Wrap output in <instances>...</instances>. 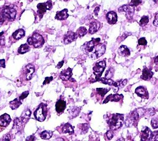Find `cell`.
I'll return each mask as SVG.
<instances>
[{
    "label": "cell",
    "instance_id": "cell-2",
    "mask_svg": "<svg viewBox=\"0 0 158 141\" xmlns=\"http://www.w3.org/2000/svg\"><path fill=\"white\" fill-rule=\"evenodd\" d=\"M110 128L113 130L119 129L124 124V115L121 114H113L107 121Z\"/></svg>",
    "mask_w": 158,
    "mask_h": 141
},
{
    "label": "cell",
    "instance_id": "cell-36",
    "mask_svg": "<svg viewBox=\"0 0 158 141\" xmlns=\"http://www.w3.org/2000/svg\"><path fill=\"white\" fill-rule=\"evenodd\" d=\"M28 94H29V92H28V91L24 92H23L22 94L20 95L19 98V99L20 100H23L24 99H25V98H26L28 96Z\"/></svg>",
    "mask_w": 158,
    "mask_h": 141
},
{
    "label": "cell",
    "instance_id": "cell-27",
    "mask_svg": "<svg viewBox=\"0 0 158 141\" xmlns=\"http://www.w3.org/2000/svg\"><path fill=\"white\" fill-rule=\"evenodd\" d=\"M29 51L30 47L27 44H24L20 45V47L19 48V50H18V52H19V54H24Z\"/></svg>",
    "mask_w": 158,
    "mask_h": 141
},
{
    "label": "cell",
    "instance_id": "cell-40",
    "mask_svg": "<svg viewBox=\"0 0 158 141\" xmlns=\"http://www.w3.org/2000/svg\"><path fill=\"white\" fill-rule=\"evenodd\" d=\"M151 139H153L154 140H158V131L154 132L153 133Z\"/></svg>",
    "mask_w": 158,
    "mask_h": 141
},
{
    "label": "cell",
    "instance_id": "cell-19",
    "mask_svg": "<svg viewBox=\"0 0 158 141\" xmlns=\"http://www.w3.org/2000/svg\"><path fill=\"white\" fill-rule=\"evenodd\" d=\"M153 76V72L150 69L145 68L143 70V74L141 78L143 80H149Z\"/></svg>",
    "mask_w": 158,
    "mask_h": 141
},
{
    "label": "cell",
    "instance_id": "cell-41",
    "mask_svg": "<svg viewBox=\"0 0 158 141\" xmlns=\"http://www.w3.org/2000/svg\"><path fill=\"white\" fill-rule=\"evenodd\" d=\"M106 136L107 137V138H108L109 140H111V139L113 138V132L112 131H107V133H106Z\"/></svg>",
    "mask_w": 158,
    "mask_h": 141
},
{
    "label": "cell",
    "instance_id": "cell-13",
    "mask_svg": "<svg viewBox=\"0 0 158 141\" xmlns=\"http://www.w3.org/2000/svg\"><path fill=\"white\" fill-rule=\"evenodd\" d=\"M11 121L10 116L8 114H4L0 116V126L7 127Z\"/></svg>",
    "mask_w": 158,
    "mask_h": 141
},
{
    "label": "cell",
    "instance_id": "cell-46",
    "mask_svg": "<svg viewBox=\"0 0 158 141\" xmlns=\"http://www.w3.org/2000/svg\"><path fill=\"white\" fill-rule=\"evenodd\" d=\"M5 43V38L3 37H0V46L4 45Z\"/></svg>",
    "mask_w": 158,
    "mask_h": 141
},
{
    "label": "cell",
    "instance_id": "cell-6",
    "mask_svg": "<svg viewBox=\"0 0 158 141\" xmlns=\"http://www.w3.org/2000/svg\"><path fill=\"white\" fill-rule=\"evenodd\" d=\"M1 14L5 17L6 20H13L16 18V11L11 6H6L2 11Z\"/></svg>",
    "mask_w": 158,
    "mask_h": 141
},
{
    "label": "cell",
    "instance_id": "cell-10",
    "mask_svg": "<svg viewBox=\"0 0 158 141\" xmlns=\"http://www.w3.org/2000/svg\"><path fill=\"white\" fill-rule=\"evenodd\" d=\"M72 76V69L69 68L68 69H64L61 72L59 78L63 80L67 81L71 79Z\"/></svg>",
    "mask_w": 158,
    "mask_h": 141
},
{
    "label": "cell",
    "instance_id": "cell-38",
    "mask_svg": "<svg viewBox=\"0 0 158 141\" xmlns=\"http://www.w3.org/2000/svg\"><path fill=\"white\" fill-rule=\"evenodd\" d=\"M138 43L140 45H146L147 44V41L145 38H141L138 40Z\"/></svg>",
    "mask_w": 158,
    "mask_h": 141
},
{
    "label": "cell",
    "instance_id": "cell-4",
    "mask_svg": "<svg viewBox=\"0 0 158 141\" xmlns=\"http://www.w3.org/2000/svg\"><path fill=\"white\" fill-rule=\"evenodd\" d=\"M46 105L43 103H41L37 110L34 112V116L35 119L38 121L42 122L46 119L47 111L46 110Z\"/></svg>",
    "mask_w": 158,
    "mask_h": 141
},
{
    "label": "cell",
    "instance_id": "cell-32",
    "mask_svg": "<svg viewBox=\"0 0 158 141\" xmlns=\"http://www.w3.org/2000/svg\"><path fill=\"white\" fill-rule=\"evenodd\" d=\"M149 22V17L146 16H145L142 17V19L140 21V25L141 26H145Z\"/></svg>",
    "mask_w": 158,
    "mask_h": 141
},
{
    "label": "cell",
    "instance_id": "cell-31",
    "mask_svg": "<svg viewBox=\"0 0 158 141\" xmlns=\"http://www.w3.org/2000/svg\"><path fill=\"white\" fill-rule=\"evenodd\" d=\"M99 81H101V82L105 84H107V85L109 86H113L114 82L111 79H107L106 77H103V78H100Z\"/></svg>",
    "mask_w": 158,
    "mask_h": 141
},
{
    "label": "cell",
    "instance_id": "cell-16",
    "mask_svg": "<svg viewBox=\"0 0 158 141\" xmlns=\"http://www.w3.org/2000/svg\"><path fill=\"white\" fill-rule=\"evenodd\" d=\"M124 96L122 95H118V94H114V95H109L108 97L105 99V100L103 101V103H106L109 101H118L121 99H122Z\"/></svg>",
    "mask_w": 158,
    "mask_h": 141
},
{
    "label": "cell",
    "instance_id": "cell-22",
    "mask_svg": "<svg viewBox=\"0 0 158 141\" xmlns=\"http://www.w3.org/2000/svg\"><path fill=\"white\" fill-rule=\"evenodd\" d=\"M25 36V31L24 29H20L14 32L13 34V37L16 40H19Z\"/></svg>",
    "mask_w": 158,
    "mask_h": 141
},
{
    "label": "cell",
    "instance_id": "cell-48",
    "mask_svg": "<svg viewBox=\"0 0 158 141\" xmlns=\"http://www.w3.org/2000/svg\"><path fill=\"white\" fill-rule=\"evenodd\" d=\"M35 137L34 136H30L27 137L26 140H35Z\"/></svg>",
    "mask_w": 158,
    "mask_h": 141
},
{
    "label": "cell",
    "instance_id": "cell-25",
    "mask_svg": "<svg viewBox=\"0 0 158 141\" xmlns=\"http://www.w3.org/2000/svg\"><path fill=\"white\" fill-rule=\"evenodd\" d=\"M127 82V80L125 79V80H119V81H117V82H114L113 86L115 87V89H116V90H114V92H117L118 90V89H120V88L124 87V86L126 85V84Z\"/></svg>",
    "mask_w": 158,
    "mask_h": 141
},
{
    "label": "cell",
    "instance_id": "cell-24",
    "mask_svg": "<svg viewBox=\"0 0 158 141\" xmlns=\"http://www.w3.org/2000/svg\"><path fill=\"white\" fill-rule=\"evenodd\" d=\"M31 115V111L29 109H26L21 115V122L22 123H26L28 119H29L30 116Z\"/></svg>",
    "mask_w": 158,
    "mask_h": 141
},
{
    "label": "cell",
    "instance_id": "cell-50",
    "mask_svg": "<svg viewBox=\"0 0 158 141\" xmlns=\"http://www.w3.org/2000/svg\"><path fill=\"white\" fill-rule=\"evenodd\" d=\"M154 63H158V56L155 58V60H154Z\"/></svg>",
    "mask_w": 158,
    "mask_h": 141
},
{
    "label": "cell",
    "instance_id": "cell-9",
    "mask_svg": "<svg viewBox=\"0 0 158 141\" xmlns=\"http://www.w3.org/2000/svg\"><path fill=\"white\" fill-rule=\"evenodd\" d=\"M77 35L76 33L74 32L69 31L68 32L64 35V42L65 44H69L72 43V42L75 41L77 39Z\"/></svg>",
    "mask_w": 158,
    "mask_h": 141
},
{
    "label": "cell",
    "instance_id": "cell-37",
    "mask_svg": "<svg viewBox=\"0 0 158 141\" xmlns=\"http://www.w3.org/2000/svg\"><path fill=\"white\" fill-rule=\"evenodd\" d=\"M142 3V0H131L130 5L133 6H138Z\"/></svg>",
    "mask_w": 158,
    "mask_h": 141
},
{
    "label": "cell",
    "instance_id": "cell-44",
    "mask_svg": "<svg viewBox=\"0 0 158 141\" xmlns=\"http://www.w3.org/2000/svg\"><path fill=\"white\" fill-rule=\"evenodd\" d=\"M5 18L4 17H3V16L1 14H0V27H1L3 23H4V22L5 21Z\"/></svg>",
    "mask_w": 158,
    "mask_h": 141
},
{
    "label": "cell",
    "instance_id": "cell-26",
    "mask_svg": "<svg viewBox=\"0 0 158 141\" xmlns=\"http://www.w3.org/2000/svg\"><path fill=\"white\" fill-rule=\"evenodd\" d=\"M21 104H22L21 100H20L19 99H17V98H16V99H14V100L9 102L10 107L11 108L12 110H16V109L19 107V106Z\"/></svg>",
    "mask_w": 158,
    "mask_h": 141
},
{
    "label": "cell",
    "instance_id": "cell-49",
    "mask_svg": "<svg viewBox=\"0 0 158 141\" xmlns=\"http://www.w3.org/2000/svg\"><path fill=\"white\" fill-rule=\"evenodd\" d=\"M99 11V7H96V8L95 9V11H94V13H95V15H96V16H98V14Z\"/></svg>",
    "mask_w": 158,
    "mask_h": 141
},
{
    "label": "cell",
    "instance_id": "cell-52",
    "mask_svg": "<svg viewBox=\"0 0 158 141\" xmlns=\"http://www.w3.org/2000/svg\"><path fill=\"white\" fill-rule=\"evenodd\" d=\"M29 1H33V0H29Z\"/></svg>",
    "mask_w": 158,
    "mask_h": 141
},
{
    "label": "cell",
    "instance_id": "cell-11",
    "mask_svg": "<svg viewBox=\"0 0 158 141\" xmlns=\"http://www.w3.org/2000/svg\"><path fill=\"white\" fill-rule=\"evenodd\" d=\"M153 133L148 128L146 127L144 129L142 130V133H141V138L143 140H151L152 138Z\"/></svg>",
    "mask_w": 158,
    "mask_h": 141
},
{
    "label": "cell",
    "instance_id": "cell-3",
    "mask_svg": "<svg viewBox=\"0 0 158 141\" xmlns=\"http://www.w3.org/2000/svg\"><path fill=\"white\" fill-rule=\"evenodd\" d=\"M27 43L30 45H33L34 48H40L45 43L43 38L41 35L38 33H35L32 36L30 37L27 39Z\"/></svg>",
    "mask_w": 158,
    "mask_h": 141
},
{
    "label": "cell",
    "instance_id": "cell-34",
    "mask_svg": "<svg viewBox=\"0 0 158 141\" xmlns=\"http://www.w3.org/2000/svg\"><path fill=\"white\" fill-rule=\"evenodd\" d=\"M113 74H114V70L112 68H111L106 72L105 76L107 79H111V77L113 76Z\"/></svg>",
    "mask_w": 158,
    "mask_h": 141
},
{
    "label": "cell",
    "instance_id": "cell-43",
    "mask_svg": "<svg viewBox=\"0 0 158 141\" xmlns=\"http://www.w3.org/2000/svg\"><path fill=\"white\" fill-rule=\"evenodd\" d=\"M6 67V65H5V60L4 59H0V69L3 68H5Z\"/></svg>",
    "mask_w": 158,
    "mask_h": 141
},
{
    "label": "cell",
    "instance_id": "cell-15",
    "mask_svg": "<svg viewBox=\"0 0 158 141\" xmlns=\"http://www.w3.org/2000/svg\"><path fill=\"white\" fill-rule=\"evenodd\" d=\"M106 19L109 24H116L117 20L116 13L114 11H110L106 14Z\"/></svg>",
    "mask_w": 158,
    "mask_h": 141
},
{
    "label": "cell",
    "instance_id": "cell-39",
    "mask_svg": "<svg viewBox=\"0 0 158 141\" xmlns=\"http://www.w3.org/2000/svg\"><path fill=\"white\" fill-rule=\"evenodd\" d=\"M53 77H46L45 80H44V82L43 83V85H46V84H49L50 82H51V80H53Z\"/></svg>",
    "mask_w": 158,
    "mask_h": 141
},
{
    "label": "cell",
    "instance_id": "cell-28",
    "mask_svg": "<svg viewBox=\"0 0 158 141\" xmlns=\"http://www.w3.org/2000/svg\"><path fill=\"white\" fill-rule=\"evenodd\" d=\"M53 136V132L49 131H44L40 134L41 138L45 140L49 139Z\"/></svg>",
    "mask_w": 158,
    "mask_h": 141
},
{
    "label": "cell",
    "instance_id": "cell-18",
    "mask_svg": "<svg viewBox=\"0 0 158 141\" xmlns=\"http://www.w3.org/2000/svg\"><path fill=\"white\" fill-rule=\"evenodd\" d=\"M100 22L97 20H95L92 22L90 25V29H89V33L90 34H93L96 33L98 31L100 27Z\"/></svg>",
    "mask_w": 158,
    "mask_h": 141
},
{
    "label": "cell",
    "instance_id": "cell-7",
    "mask_svg": "<svg viewBox=\"0 0 158 141\" xmlns=\"http://www.w3.org/2000/svg\"><path fill=\"white\" fill-rule=\"evenodd\" d=\"M52 2L51 0H48L47 2L43 3H39L37 5V9H38V14L40 17V18L43 17L44 14L46 13L47 10H50L52 8Z\"/></svg>",
    "mask_w": 158,
    "mask_h": 141
},
{
    "label": "cell",
    "instance_id": "cell-35",
    "mask_svg": "<svg viewBox=\"0 0 158 141\" xmlns=\"http://www.w3.org/2000/svg\"><path fill=\"white\" fill-rule=\"evenodd\" d=\"M151 126L154 129L158 128V118H155L152 119Z\"/></svg>",
    "mask_w": 158,
    "mask_h": 141
},
{
    "label": "cell",
    "instance_id": "cell-21",
    "mask_svg": "<svg viewBox=\"0 0 158 141\" xmlns=\"http://www.w3.org/2000/svg\"><path fill=\"white\" fill-rule=\"evenodd\" d=\"M118 54L122 56H128L130 54L129 49L126 47V46H124V45L121 46V47L118 48Z\"/></svg>",
    "mask_w": 158,
    "mask_h": 141
},
{
    "label": "cell",
    "instance_id": "cell-23",
    "mask_svg": "<svg viewBox=\"0 0 158 141\" xmlns=\"http://www.w3.org/2000/svg\"><path fill=\"white\" fill-rule=\"evenodd\" d=\"M135 93L137 94L138 96L141 97H145L148 96V94H147V92L146 89L142 86L136 88L135 90Z\"/></svg>",
    "mask_w": 158,
    "mask_h": 141
},
{
    "label": "cell",
    "instance_id": "cell-47",
    "mask_svg": "<svg viewBox=\"0 0 158 141\" xmlns=\"http://www.w3.org/2000/svg\"><path fill=\"white\" fill-rule=\"evenodd\" d=\"M64 61H62L59 62L58 64H57V68H58V69H60L61 68H62V66H63V65L64 64Z\"/></svg>",
    "mask_w": 158,
    "mask_h": 141
},
{
    "label": "cell",
    "instance_id": "cell-45",
    "mask_svg": "<svg viewBox=\"0 0 158 141\" xmlns=\"http://www.w3.org/2000/svg\"><path fill=\"white\" fill-rule=\"evenodd\" d=\"M10 139H11V135L9 134H7L5 135L3 137V140H9Z\"/></svg>",
    "mask_w": 158,
    "mask_h": 141
},
{
    "label": "cell",
    "instance_id": "cell-42",
    "mask_svg": "<svg viewBox=\"0 0 158 141\" xmlns=\"http://www.w3.org/2000/svg\"><path fill=\"white\" fill-rule=\"evenodd\" d=\"M153 25L155 26H158V13H157L155 15V18L153 21Z\"/></svg>",
    "mask_w": 158,
    "mask_h": 141
},
{
    "label": "cell",
    "instance_id": "cell-20",
    "mask_svg": "<svg viewBox=\"0 0 158 141\" xmlns=\"http://www.w3.org/2000/svg\"><path fill=\"white\" fill-rule=\"evenodd\" d=\"M63 133H69V134H72L74 133L73 127L69 123H66V124L62 126V131Z\"/></svg>",
    "mask_w": 158,
    "mask_h": 141
},
{
    "label": "cell",
    "instance_id": "cell-51",
    "mask_svg": "<svg viewBox=\"0 0 158 141\" xmlns=\"http://www.w3.org/2000/svg\"><path fill=\"white\" fill-rule=\"evenodd\" d=\"M3 34H4V32H1L0 33V37H1Z\"/></svg>",
    "mask_w": 158,
    "mask_h": 141
},
{
    "label": "cell",
    "instance_id": "cell-33",
    "mask_svg": "<svg viewBox=\"0 0 158 141\" xmlns=\"http://www.w3.org/2000/svg\"><path fill=\"white\" fill-rule=\"evenodd\" d=\"M109 90V89H102V88H98L96 89V91L101 97H104L106 94Z\"/></svg>",
    "mask_w": 158,
    "mask_h": 141
},
{
    "label": "cell",
    "instance_id": "cell-17",
    "mask_svg": "<svg viewBox=\"0 0 158 141\" xmlns=\"http://www.w3.org/2000/svg\"><path fill=\"white\" fill-rule=\"evenodd\" d=\"M67 13L68 10L67 9H64L63 11H61L57 12L55 19L59 20H64L67 19V17H69V14H68Z\"/></svg>",
    "mask_w": 158,
    "mask_h": 141
},
{
    "label": "cell",
    "instance_id": "cell-14",
    "mask_svg": "<svg viewBox=\"0 0 158 141\" xmlns=\"http://www.w3.org/2000/svg\"><path fill=\"white\" fill-rule=\"evenodd\" d=\"M66 107V102L63 100H59L56 103V110L57 113L61 114L64 111Z\"/></svg>",
    "mask_w": 158,
    "mask_h": 141
},
{
    "label": "cell",
    "instance_id": "cell-8",
    "mask_svg": "<svg viewBox=\"0 0 158 141\" xmlns=\"http://www.w3.org/2000/svg\"><path fill=\"white\" fill-rule=\"evenodd\" d=\"M119 12H124L128 19L132 18L134 14V8L132 5H124L118 8Z\"/></svg>",
    "mask_w": 158,
    "mask_h": 141
},
{
    "label": "cell",
    "instance_id": "cell-29",
    "mask_svg": "<svg viewBox=\"0 0 158 141\" xmlns=\"http://www.w3.org/2000/svg\"><path fill=\"white\" fill-rule=\"evenodd\" d=\"M87 30L84 27H80L76 32V34L77 35V37L80 38L84 37V35L87 34Z\"/></svg>",
    "mask_w": 158,
    "mask_h": 141
},
{
    "label": "cell",
    "instance_id": "cell-30",
    "mask_svg": "<svg viewBox=\"0 0 158 141\" xmlns=\"http://www.w3.org/2000/svg\"><path fill=\"white\" fill-rule=\"evenodd\" d=\"M71 112H70L69 113L71 115V117L72 118H74L75 116H77L78 114L79 113H80V110L77 107H74L73 108H71L70 110Z\"/></svg>",
    "mask_w": 158,
    "mask_h": 141
},
{
    "label": "cell",
    "instance_id": "cell-12",
    "mask_svg": "<svg viewBox=\"0 0 158 141\" xmlns=\"http://www.w3.org/2000/svg\"><path fill=\"white\" fill-rule=\"evenodd\" d=\"M35 72V67L32 64H28L26 66V78L29 80L32 79L33 74Z\"/></svg>",
    "mask_w": 158,
    "mask_h": 141
},
{
    "label": "cell",
    "instance_id": "cell-5",
    "mask_svg": "<svg viewBox=\"0 0 158 141\" xmlns=\"http://www.w3.org/2000/svg\"><path fill=\"white\" fill-rule=\"evenodd\" d=\"M106 68V62L105 61H102L96 63L93 66V74L95 75L96 81H99V79Z\"/></svg>",
    "mask_w": 158,
    "mask_h": 141
},
{
    "label": "cell",
    "instance_id": "cell-1",
    "mask_svg": "<svg viewBox=\"0 0 158 141\" xmlns=\"http://www.w3.org/2000/svg\"><path fill=\"white\" fill-rule=\"evenodd\" d=\"M100 38H92V40L82 46L84 51L92 59H96L101 56L106 51V45L100 43Z\"/></svg>",
    "mask_w": 158,
    "mask_h": 141
}]
</instances>
